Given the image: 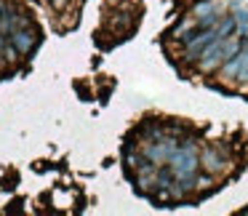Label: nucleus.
Listing matches in <instances>:
<instances>
[{
	"label": "nucleus",
	"instance_id": "1",
	"mask_svg": "<svg viewBox=\"0 0 248 216\" xmlns=\"http://www.w3.org/2000/svg\"><path fill=\"white\" fill-rule=\"evenodd\" d=\"M173 179H187V176H198L200 171V150L195 139H184V144H179V150L171 155L168 160Z\"/></svg>",
	"mask_w": 248,
	"mask_h": 216
},
{
	"label": "nucleus",
	"instance_id": "2",
	"mask_svg": "<svg viewBox=\"0 0 248 216\" xmlns=\"http://www.w3.org/2000/svg\"><path fill=\"white\" fill-rule=\"evenodd\" d=\"M200 168L211 176H221L232 168V157L227 155L224 147H203L200 150Z\"/></svg>",
	"mask_w": 248,
	"mask_h": 216
},
{
	"label": "nucleus",
	"instance_id": "3",
	"mask_svg": "<svg viewBox=\"0 0 248 216\" xmlns=\"http://www.w3.org/2000/svg\"><path fill=\"white\" fill-rule=\"evenodd\" d=\"M221 64H224V38L214 40L211 46H205V48L200 51L198 62H195V70H198L200 75H211V72H216Z\"/></svg>",
	"mask_w": 248,
	"mask_h": 216
},
{
	"label": "nucleus",
	"instance_id": "4",
	"mask_svg": "<svg viewBox=\"0 0 248 216\" xmlns=\"http://www.w3.org/2000/svg\"><path fill=\"white\" fill-rule=\"evenodd\" d=\"M189 16L198 22V27H216V22L224 16V8L216 0H195Z\"/></svg>",
	"mask_w": 248,
	"mask_h": 216
},
{
	"label": "nucleus",
	"instance_id": "5",
	"mask_svg": "<svg viewBox=\"0 0 248 216\" xmlns=\"http://www.w3.org/2000/svg\"><path fill=\"white\" fill-rule=\"evenodd\" d=\"M214 40H219L216 27H200V30H195L192 38L184 40V59H187V62H198L200 51H203L205 46H211Z\"/></svg>",
	"mask_w": 248,
	"mask_h": 216
},
{
	"label": "nucleus",
	"instance_id": "6",
	"mask_svg": "<svg viewBox=\"0 0 248 216\" xmlns=\"http://www.w3.org/2000/svg\"><path fill=\"white\" fill-rule=\"evenodd\" d=\"M8 40H11V43L19 48V54L27 56L30 51H32L35 46H38V30H35L32 24H30V27H22V30H14Z\"/></svg>",
	"mask_w": 248,
	"mask_h": 216
},
{
	"label": "nucleus",
	"instance_id": "7",
	"mask_svg": "<svg viewBox=\"0 0 248 216\" xmlns=\"http://www.w3.org/2000/svg\"><path fill=\"white\" fill-rule=\"evenodd\" d=\"M237 72H240V56H232V59H227L224 64L219 67V80L227 83V86H235Z\"/></svg>",
	"mask_w": 248,
	"mask_h": 216
},
{
	"label": "nucleus",
	"instance_id": "8",
	"mask_svg": "<svg viewBox=\"0 0 248 216\" xmlns=\"http://www.w3.org/2000/svg\"><path fill=\"white\" fill-rule=\"evenodd\" d=\"M237 56H240V72H237L235 88H246L248 86V43H243V48Z\"/></svg>",
	"mask_w": 248,
	"mask_h": 216
},
{
	"label": "nucleus",
	"instance_id": "9",
	"mask_svg": "<svg viewBox=\"0 0 248 216\" xmlns=\"http://www.w3.org/2000/svg\"><path fill=\"white\" fill-rule=\"evenodd\" d=\"M109 27L115 30V32H128L131 27H134V16H131V14H115L112 19H109Z\"/></svg>",
	"mask_w": 248,
	"mask_h": 216
},
{
	"label": "nucleus",
	"instance_id": "10",
	"mask_svg": "<svg viewBox=\"0 0 248 216\" xmlns=\"http://www.w3.org/2000/svg\"><path fill=\"white\" fill-rule=\"evenodd\" d=\"M214 179L216 176H211V173L198 171V176H195V189H198V192H211V189H214Z\"/></svg>",
	"mask_w": 248,
	"mask_h": 216
},
{
	"label": "nucleus",
	"instance_id": "11",
	"mask_svg": "<svg viewBox=\"0 0 248 216\" xmlns=\"http://www.w3.org/2000/svg\"><path fill=\"white\" fill-rule=\"evenodd\" d=\"M235 19H237V24H243L240 32H246V30H248V14H246V11H237V14H235Z\"/></svg>",
	"mask_w": 248,
	"mask_h": 216
},
{
	"label": "nucleus",
	"instance_id": "12",
	"mask_svg": "<svg viewBox=\"0 0 248 216\" xmlns=\"http://www.w3.org/2000/svg\"><path fill=\"white\" fill-rule=\"evenodd\" d=\"M51 8H54L56 14H62L67 8V0H51Z\"/></svg>",
	"mask_w": 248,
	"mask_h": 216
}]
</instances>
